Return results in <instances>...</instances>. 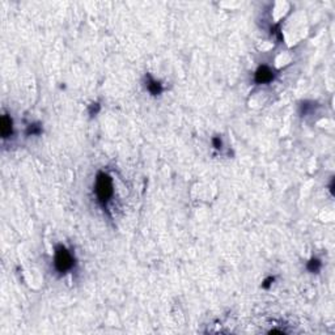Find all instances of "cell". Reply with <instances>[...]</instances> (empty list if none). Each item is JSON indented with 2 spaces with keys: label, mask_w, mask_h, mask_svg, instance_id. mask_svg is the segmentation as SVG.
I'll return each instance as SVG.
<instances>
[{
  "label": "cell",
  "mask_w": 335,
  "mask_h": 335,
  "mask_svg": "<svg viewBox=\"0 0 335 335\" xmlns=\"http://www.w3.org/2000/svg\"><path fill=\"white\" fill-rule=\"evenodd\" d=\"M97 194L100 197L101 201H107L113 194V189H111V181L110 178L105 174H101L97 181Z\"/></svg>",
  "instance_id": "1"
},
{
  "label": "cell",
  "mask_w": 335,
  "mask_h": 335,
  "mask_svg": "<svg viewBox=\"0 0 335 335\" xmlns=\"http://www.w3.org/2000/svg\"><path fill=\"white\" fill-rule=\"evenodd\" d=\"M271 77H273V75H271V72H270L266 67L259 68V71L257 72V80H258L259 83H266V81L271 80Z\"/></svg>",
  "instance_id": "3"
},
{
  "label": "cell",
  "mask_w": 335,
  "mask_h": 335,
  "mask_svg": "<svg viewBox=\"0 0 335 335\" xmlns=\"http://www.w3.org/2000/svg\"><path fill=\"white\" fill-rule=\"evenodd\" d=\"M55 265L56 269L59 271H67L72 267V257L67 252L64 248H60L56 253V258H55Z\"/></svg>",
  "instance_id": "2"
}]
</instances>
